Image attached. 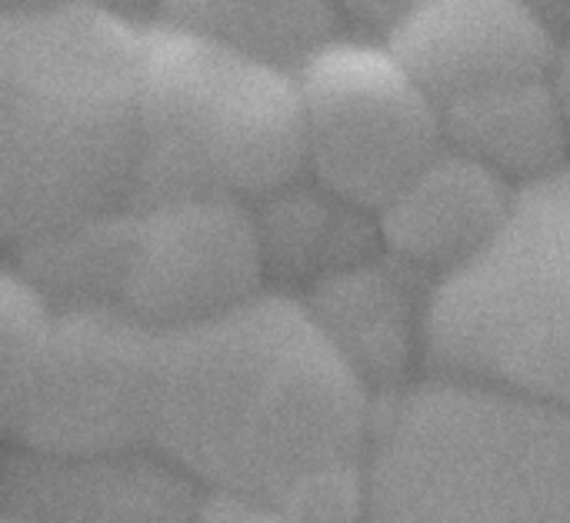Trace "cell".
<instances>
[{
  "label": "cell",
  "instance_id": "ffe728a7",
  "mask_svg": "<svg viewBox=\"0 0 570 523\" xmlns=\"http://www.w3.org/2000/svg\"><path fill=\"white\" fill-rule=\"evenodd\" d=\"M60 3H70V0H3V10H47Z\"/></svg>",
  "mask_w": 570,
  "mask_h": 523
},
{
  "label": "cell",
  "instance_id": "7402d4cb",
  "mask_svg": "<svg viewBox=\"0 0 570 523\" xmlns=\"http://www.w3.org/2000/svg\"><path fill=\"white\" fill-rule=\"evenodd\" d=\"M7 523H17V521H7Z\"/></svg>",
  "mask_w": 570,
  "mask_h": 523
},
{
  "label": "cell",
  "instance_id": "7c38bea8",
  "mask_svg": "<svg viewBox=\"0 0 570 523\" xmlns=\"http://www.w3.org/2000/svg\"><path fill=\"white\" fill-rule=\"evenodd\" d=\"M414 267L391 257L377 264L361 257L311 280L307 307L351 367L374 387L377 397L404 391V374L414 347L424 351L428 297L411 294Z\"/></svg>",
  "mask_w": 570,
  "mask_h": 523
},
{
  "label": "cell",
  "instance_id": "e0dca14e",
  "mask_svg": "<svg viewBox=\"0 0 570 523\" xmlns=\"http://www.w3.org/2000/svg\"><path fill=\"white\" fill-rule=\"evenodd\" d=\"M200 523H301L267 504H254L244 497L227 494H207L204 501V521Z\"/></svg>",
  "mask_w": 570,
  "mask_h": 523
},
{
  "label": "cell",
  "instance_id": "9a60e30c",
  "mask_svg": "<svg viewBox=\"0 0 570 523\" xmlns=\"http://www.w3.org/2000/svg\"><path fill=\"white\" fill-rule=\"evenodd\" d=\"M164 20L297 67L337 30L334 0H157Z\"/></svg>",
  "mask_w": 570,
  "mask_h": 523
},
{
  "label": "cell",
  "instance_id": "5bb4252c",
  "mask_svg": "<svg viewBox=\"0 0 570 523\" xmlns=\"http://www.w3.org/2000/svg\"><path fill=\"white\" fill-rule=\"evenodd\" d=\"M250 207H254L261 244H264L267 277L271 274H311V280H317L327 270H337L364 257L344 244L351 240V220L367 210L351 207L347 200L334 197L317 180L314 187H304L301 180H294L261 197Z\"/></svg>",
  "mask_w": 570,
  "mask_h": 523
},
{
  "label": "cell",
  "instance_id": "4fadbf2b",
  "mask_svg": "<svg viewBox=\"0 0 570 523\" xmlns=\"http://www.w3.org/2000/svg\"><path fill=\"white\" fill-rule=\"evenodd\" d=\"M444 137L518 187L570 160L568 127L548 77L501 83L448 103Z\"/></svg>",
  "mask_w": 570,
  "mask_h": 523
},
{
  "label": "cell",
  "instance_id": "277c9868",
  "mask_svg": "<svg viewBox=\"0 0 570 523\" xmlns=\"http://www.w3.org/2000/svg\"><path fill=\"white\" fill-rule=\"evenodd\" d=\"M307 170L297 67L250 47L150 23L134 207L167 197H261Z\"/></svg>",
  "mask_w": 570,
  "mask_h": 523
},
{
  "label": "cell",
  "instance_id": "d6986e66",
  "mask_svg": "<svg viewBox=\"0 0 570 523\" xmlns=\"http://www.w3.org/2000/svg\"><path fill=\"white\" fill-rule=\"evenodd\" d=\"M548 83L554 90V100L561 107V117H564V127H568L570 137V23L568 33L558 40V53H554V63L548 70Z\"/></svg>",
  "mask_w": 570,
  "mask_h": 523
},
{
  "label": "cell",
  "instance_id": "3957f363",
  "mask_svg": "<svg viewBox=\"0 0 570 523\" xmlns=\"http://www.w3.org/2000/svg\"><path fill=\"white\" fill-rule=\"evenodd\" d=\"M364 523H570V414L438 374L381 397Z\"/></svg>",
  "mask_w": 570,
  "mask_h": 523
},
{
  "label": "cell",
  "instance_id": "7a4b0ae2",
  "mask_svg": "<svg viewBox=\"0 0 570 523\" xmlns=\"http://www.w3.org/2000/svg\"><path fill=\"white\" fill-rule=\"evenodd\" d=\"M147 27L70 0L0 17V227L17 250L134 207Z\"/></svg>",
  "mask_w": 570,
  "mask_h": 523
},
{
  "label": "cell",
  "instance_id": "6da1fadb",
  "mask_svg": "<svg viewBox=\"0 0 570 523\" xmlns=\"http://www.w3.org/2000/svg\"><path fill=\"white\" fill-rule=\"evenodd\" d=\"M377 414L374 387L291 294L154 334L150 447L207 494L364 523Z\"/></svg>",
  "mask_w": 570,
  "mask_h": 523
},
{
  "label": "cell",
  "instance_id": "44dd1931",
  "mask_svg": "<svg viewBox=\"0 0 570 523\" xmlns=\"http://www.w3.org/2000/svg\"><path fill=\"white\" fill-rule=\"evenodd\" d=\"M558 23H570V0H538Z\"/></svg>",
  "mask_w": 570,
  "mask_h": 523
},
{
  "label": "cell",
  "instance_id": "8992f818",
  "mask_svg": "<svg viewBox=\"0 0 570 523\" xmlns=\"http://www.w3.org/2000/svg\"><path fill=\"white\" fill-rule=\"evenodd\" d=\"M297 83L311 177L367 214L448 144L444 107L387 40L334 33L297 63Z\"/></svg>",
  "mask_w": 570,
  "mask_h": 523
},
{
  "label": "cell",
  "instance_id": "5b68a950",
  "mask_svg": "<svg viewBox=\"0 0 570 523\" xmlns=\"http://www.w3.org/2000/svg\"><path fill=\"white\" fill-rule=\"evenodd\" d=\"M424 361L570 414V160L521 184L498 237L428 287Z\"/></svg>",
  "mask_w": 570,
  "mask_h": 523
},
{
  "label": "cell",
  "instance_id": "2e32d148",
  "mask_svg": "<svg viewBox=\"0 0 570 523\" xmlns=\"http://www.w3.org/2000/svg\"><path fill=\"white\" fill-rule=\"evenodd\" d=\"M57 304L17 267L7 264L0 284V414H13L27 397L57 330Z\"/></svg>",
  "mask_w": 570,
  "mask_h": 523
},
{
  "label": "cell",
  "instance_id": "52a82bcc",
  "mask_svg": "<svg viewBox=\"0 0 570 523\" xmlns=\"http://www.w3.org/2000/svg\"><path fill=\"white\" fill-rule=\"evenodd\" d=\"M157 327L117 304L63 307L50 351L7 437L37 454H110L150 447Z\"/></svg>",
  "mask_w": 570,
  "mask_h": 523
},
{
  "label": "cell",
  "instance_id": "ac0fdd59",
  "mask_svg": "<svg viewBox=\"0 0 570 523\" xmlns=\"http://www.w3.org/2000/svg\"><path fill=\"white\" fill-rule=\"evenodd\" d=\"M414 0H334L337 13L354 20L364 30H381L384 37L397 27V20L411 10Z\"/></svg>",
  "mask_w": 570,
  "mask_h": 523
},
{
  "label": "cell",
  "instance_id": "ba28073f",
  "mask_svg": "<svg viewBox=\"0 0 570 523\" xmlns=\"http://www.w3.org/2000/svg\"><path fill=\"white\" fill-rule=\"evenodd\" d=\"M267 260L254 207L230 197H167L130 207L117 304L170 330L264 294Z\"/></svg>",
  "mask_w": 570,
  "mask_h": 523
},
{
  "label": "cell",
  "instance_id": "9c48e42d",
  "mask_svg": "<svg viewBox=\"0 0 570 523\" xmlns=\"http://www.w3.org/2000/svg\"><path fill=\"white\" fill-rule=\"evenodd\" d=\"M384 40L448 107L478 90L548 77L561 37L538 0H414Z\"/></svg>",
  "mask_w": 570,
  "mask_h": 523
},
{
  "label": "cell",
  "instance_id": "30bf717a",
  "mask_svg": "<svg viewBox=\"0 0 570 523\" xmlns=\"http://www.w3.org/2000/svg\"><path fill=\"white\" fill-rule=\"evenodd\" d=\"M207 491L154 447L110 454L17 451L7 464V521L200 523Z\"/></svg>",
  "mask_w": 570,
  "mask_h": 523
},
{
  "label": "cell",
  "instance_id": "8fae6325",
  "mask_svg": "<svg viewBox=\"0 0 570 523\" xmlns=\"http://www.w3.org/2000/svg\"><path fill=\"white\" fill-rule=\"evenodd\" d=\"M518 184L444 144L374 217L391 257L434 280L474 260L504 227Z\"/></svg>",
  "mask_w": 570,
  "mask_h": 523
}]
</instances>
